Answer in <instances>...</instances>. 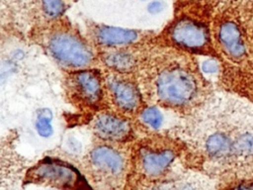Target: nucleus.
I'll return each instance as SVG.
<instances>
[{"instance_id":"1","label":"nucleus","mask_w":253,"mask_h":190,"mask_svg":"<svg viewBox=\"0 0 253 190\" xmlns=\"http://www.w3.org/2000/svg\"><path fill=\"white\" fill-rule=\"evenodd\" d=\"M186 135L214 164L253 162V106L228 94H216L192 116Z\"/></svg>"},{"instance_id":"2","label":"nucleus","mask_w":253,"mask_h":190,"mask_svg":"<svg viewBox=\"0 0 253 190\" xmlns=\"http://www.w3.org/2000/svg\"><path fill=\"white\" fill-rule=\"evenodd\" d=\"M142 95L156 106L186 111L203 103L206 80L188 55L163 49L143 57L137 70Z\"/></svg>"},{"instance_id":"3","label":"nucleus","mask_w":253,"mask_h":190,"mask_svg":"<svg viewBox=\"0 0 253 190\" xmlns=\"http://www.w3.org/2000/svg\"><path fill=\"white\" fill-rule=\"evenodd\" d=\"M48 54L61 66L73 70L88 68L96 60L93 47L67 25H58L43 37Z\"/></svg>"},{"instance_id":"4","label":"nucleus","mask_w":253,"mask_h":190,"mask_svg":"<svg viewBox=\"0 0 253 190\" xmlns=\"http://www.w3.org/2000/svg\"><path fill=\"white\" fill-rule=\"evenodd\" d=\"M86 167L98 189L119 190L126 174L127 158L118 144L104 142L88 152Z\"/></svg>"},{"instance_id":"5","label":"nucleus","mask_w":253,"mask_h":190,"mask_svg":"<svg viewBox=\"0 0 253 190\" xmlns=\"http://www.w3.org/2000/svg\"><path fill=\"white\" fill-rule=\"evenodd\" d=\"M65 88L69 99L82 110L98 112L106 105L105 77L98 69L88 67L72 70L65 78Z\"/></svg>"},{"instance_id":"6","label":"nucleus","mask_w":253,"mask_h":190,"mask_svg":"<svg viewBox=\"0 0 253 190\" xmlns=\"http://www.w3.org/2000/svg\"><path fill=\"white\" fill-rule=\"evenodd\" d=\"M25 179L59 190H92L77 168L56 157H44L29 167Z\"/></svg>"},{"instance_id":"7","label":"nucleus","mask_w":253,"mask_h":190,"mask_svg":"<svg viewBox=\"0 0 253 190\" xmlns=\"http://www.w3.org/2000/svg\"><path fill=\"white\" fill-rule=\"evenodd\" d=\"M104 77L108 99L117 111L128 116L142 109L143 95L137 79L111 70L104 73Z\"/></svg>"},{"instance_id":"8","label":"nucleus","mask_w":253,"mask_h":190,"mask_svg":"<svg viewBox=\"0 0 253 190\" xmlns=\"http://www.w3.org/2000/svg\"><path fill=\"white\" fill-rule=\"evenodd\" d=\"M177 157L176 150L162 142H141L135 151V165L138 172L146 178L163 176Z\"/></svg>"},{"instance_id":"9","label":"nucleus","mask_w":253,"mask_h":190,"mask_svg":"<svg viewBox=\"0 0 253 190\" xmlns=\"http://www.w3.org/2000/svg\"><path fill=\"white\" fill-rule=\"evenodd\" d=\"M93 134L102 142L113 144L126 143L134 137L128 117L119 111L102 109L91 120Z\"/></svg>"},{"instance_id":"10","label":"nucleus","mask_w":253,"mask_h":190,"mask_svg":"<svg viewBox=\"0 0 253 190\" xmlns=\"http://www.w3.org/2000/svg\"><path fill=\"white\" fill-rule=\"evenodd\" d=\"M18 133L0 136V190H12L27 168V159L16 148Z\"/></svg>"},{"instance_id":"11","label":"nucleus","mask_w":253,"mask_h":190,"mask_svg":"<svg viewBox=\"0 0 253 190\" xmlns=\"http://www.w3.org/2000/svg\"><path fill=\"white\" fill-rule=\"evenodd\" d=\"M169 37L177 47L191 50L204 49L210 41L206 26L189 18L175 22L169 30Z\"/></svg>"},{"instance_id":"12","label":"nucleus","mask_w":253,"mask_h":190,"mask_svg":"<svg viewBox=\"0 0 253 190\" xmlns=\"http://www.w3.org/2000/svg\"><path fill=\"white\" fill-rule=\"evenodd\" d=\"M216 41L221 51L233 61L245 58L247 48L239 26L231 20L221 22L216 30Z\"/></svg>"},{"instance_id":"13","label":"nucleus","mask_w":253,"mask_h":190,"mask_svg":"<svg viewBox=\"0 0 253 190\" xmlns=\"http://www.w3.org/2000/svg\"><path fill=\"white\" fill-rule=\"evenodd\" d=\"M100 58L109 70L126 74L137 71L143 60L138 50L129 47L105 48L100 53Z\"/></svg>"},{"instance_id":"14","label":"nucleus","mask_w":253,"mask_h":190,"mask_svg":"<svg viewBox=\"0 0 253 190\" xmlns=\"http://www.w3.org/2000/svg\"><path fill=\"white\" fill-rule=\"evenodd\" d=\"M94 42L101 48H113L129 47L139 39V32L113 26L98 25L93 30Z\"/></svg>"},{"instance_id":"15","label":"nucleus","mask_w":253,"mask_h":190,"mask_svg":"<svg viewBox=\"0 0 253 190\" xmlns=\"http://www.w3.org/2000/svg\"><path fill=\"white\" fill-rule=\"evenodd\" d=\"M140 121L144 126L151 130H159L164 124V115L156 105L143 107L139 111Z\"/></svg>"},{"instance_id":"16","label":"nucleus","mask_w":253,"mask_h":190,"mask_svg":"<svg viewBox=\"0 0 253 190\" xmlns=\"http://www.w3.org/2000/svg\"><path fill=\"white\" fill-rule=\"evenodd\" d=\"M52 118H53V114L51 110L48 108H42L37 111L36 120H35V129L40 137L46 139L52 136L53 134Z\"/></svg>"},{"instance_id":"17","label":"nucleus","mask_w":253,"mask_h":190,"mask_svg":"<svg viewBox=\"0 0 253 190\" xmlns=\"http://www.w3.org/2000/svg\"><path fill=\"white\" fill-rule=\"evenodd\" d=\"M198 67L203 77L207 80L215 79L221 69L219 61L215 57L209 55L201 56L198 59Z\"/></svg>"},{"instance_id":"18","label":"nucleus","mask_w":253,"mask_h":190,"mask_svg":"<svg viewBox=\"0 0 253 190\" xmlns=\"http://www.w3.org/2000/svg\"><path fill=\"white\" fill-rule=\"evenodd\" d=\"M176 190H213L211 183L201 175L187 176L176 185Z\"/></svg>"},{"instance_id":"19","label":"nucleus","mask_w":253,"mask_h":190,"mask_svg":"<svg viewBox=\"0 0 253 190\" xmlns=\"http://www.w3.org/2000/svg\"><path fill=\"white\" fill-rule=\"evenodd\" d=\"M40 5L43 15L49 20H57L65 12L63 0H40Z\"/></svg>"},{"instance_id":"20","label":"nucleus","mask_w":253,"mask_h":190,"mask_svg":"<svg viewBox=\"0 0 253 190\" xmlns=\"http://www.w3.org/2000/svg\"><path fill=\"white\" fill-rule=\"evenodd\" d=\"M143 190H176V185L172 182H153L147 185Z\"/></svg>"},{"instance_id":"21","label":"nucleus","mask_w":253,"mask_h":190,"mask_svg":"<svg viewBox=\"0 0 253 190\" xmlns=\"http://www.w3.org/2000/svg\"><path fill=\"white\" fill-rule=\"evenodd\" d=\"M7 2H8V5L9 3H11L12 7L28 9V8H31L32 6H37L38 3H40V0H7Z\"/></svg>"},{"instance_id":"22","label":"nucleus","mask_w":253,"mask_h":190,"mask_svg":"<svg viewBox=\"0 0 253 190\" xmlns=\"http://www.w3.org/2000/svg\"><path fill=\"white\" fill-rule=\"evenodd\" d=\"M164 8H165V4L162 1L153 0L148 4L147 11L152 15H156V14H159L160 12H162L164 10Z\"/></svg>"},{"instance_id":"23","label":"nucleus","mask_w":253,"mask_h":190,"mask_svg":"<svg viewBox=\"0 0 253 190\" xmlns=\"http://www.w3.org/2000/svg\"><path fill=\"white\" fill-rule=\"evenodd\" d=\"M228 190H253V182H238L229 187Z\"/></svg>"},{"instance_id":"24","label":"nucleus","mask_w":253,"mask_h":190,"mask_svg":"<svg viewBox=\"0 0 253 190\" xmlns=\"http://www.w3.org/2000/svg\"><path fill=\"white\" fill-rule=\"evenodd\" d=\"M247 24H248V31L250 32V34L252 36V39H253V8L251 9V11L249 13Z\"/></svg>"},{"instance_id":"25","label":"nucleus","mask_w":253,"mask_h":190,"mask_svg":"<svg viewBox=\"0 0 253 190\" xmlns=\"http://www.w3.org/2000/svg\"><path fill=\"white\" fill-rule=\"evenodd\" d=\"M8 8L7 0H0V18L4 15L5 10Z\"/></svg>"}]
</instances>
